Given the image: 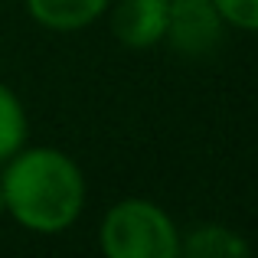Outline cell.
Returning a JSON list of instances; mask_svg holds the SVG:
<instances>
[{"label":"cell","mask_w":258,"mask_h":258,"mask_svg":"<svg viewBox=\"0 0 258 258\" xmlns=\"http://www.w3.org/2000/svg\"><path fill=\"white\" fill-rule=\"evenodd\" d=\"M167 7H170V0H124L114 13L118 39L134 49L157 43L167 30Z\"/></svg>","instance_id":"cell-4"},{"label":"cell","mask_w":258,"mask_h":258,"mask_svg":"<svg viewBox=\"0 0 258 258\" xmlns=\"http://www.w3.org/2000/svg\"><path fill=\"white\" fill-rule=\"evenodd\" d=\"M4 206L39 232L66 229L82 206V176L59 151H30L4 176Z\"/></svg>","instance_id":"cell-1"},{"label":"cell","mask_w":258,"mask_h":258,"mask_svg":"<svg viewBox=\"0 0 258 258\" xmlns=\"http://www.w3.org/2000/svg\"><path fill=\"white\" fill-rule=\"evenodd\" d=\"M0 209H4V189H0Z\"/></svg>","instance_id":"cell-9"},{"label":"cell","mask_w":258,"mask_h":258,"mask_svg":"<svg viewBox=\"0 0 258 258\" xmlns=\"http://www.w3.org/2000/svg\"><path fill=\"white\" fill-rule=\"evenodd\" d=\"M167 36L183 56H206L219 43V10L213 0H170Z\"/></svg>","instance_id":"cell-3"},{"label":"cell","mask_w":258,"mask_h":258,"mask_svg":"<svg viewBox=\"0 0 258 258\" xmlns=\"http://www.w3.org/2000/svg\"><path fill=\"white\" fill-rule=\"evenodd\" d=\"M219 17L229 23L245 26V30H258V0H213Z\"/></svg>","instance_id":"cell-8"},{"label":"cell","mask_w":258,"mask_h":258,"mask_svg":"<svg viewBox=\"0 0 258 258\" xmlns=\"http://www.w3.org/2000/svg\"><path fill=\"white\" fill-rule=\"evenodd\" d=\"M186 255H193V258H239V255H248V245L239 235L226 232V229L206 226V229H196L189 235Z\"/></svg>","instance_id":"cell-6"},{"label":"cell","mask_w":258,"mask_h":258,"mask_svg":"<svg viewBox=\"0 0 258 258\" xmlns=\"http://www.w3.org/2000/svg\"><path fill=\"white\" fill-rule=\"evenodd\" d=\"M101 242L111 258H173L176 232L164 213L144 200H127L108 213Z\"/></svg>","instance_id":"cell-2"},{"label":"cell","mask_w":258,"mask_h":258,"mask_svg":"<svg viewBox=\"0 0 258 258\" xmlns=\"http://www.w3.org/2000/svg\"><path fill=\"white\" fill-rule=\"evenodd\" d=\"M23 141V111L17 98L0 85V157H10Z\"/></svg>","instance_id":"cell-7"},{"label":"cell","mask_w":258,"mask_h":258,"mask_svg":"<svg viewBox=\"0 0 258 258\" xmlns=\"http://www.w3.org/2000/svg\"><path fill=\"white\" fill-rule=\"evenodd\" d=\"M108 0H30V10L39 23L52 30H79L92 23Z\"/></svg>","instance_id":"cell-5"}]
</instances>
